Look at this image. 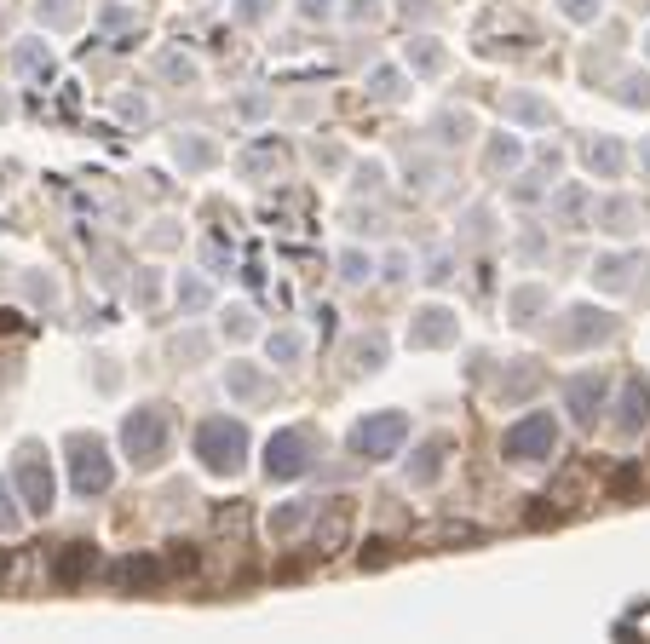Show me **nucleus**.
Segmentation results:
<instances>
[{"label": "nucleus", "instance_id": "1", "mask_svg": "<svg viewBox=\"0 0 650 644\" xmlns=\"http://www.w3.org/2000/svg\"><path fill=\"white\" fill-rule=\"evenodd\" d=\"M121 449H127V460L139 472H156L162 466L167 449H173V420H167L162 403H139V409L121 420Z\"/></svg>", "mask_w": 650, "mask_h": 644}, {"label": "nucleus", "instance_id": "2", "mask_svg": "<svg viewBox=\"0 0 650 644\" xmlns=\"http://www.w3.org/2000/svg\"><path fill=\"white\" fill-rule=\"evenodd\" d=\"M196 460L219 472V478H236L242 466H248V426L231 420V414H208L202 426H196Z\"/></svg>", "mask_w": 650, "mask_h": 644}, {"label": "nucleus", "instance_id": "3", "mask_svg": "<svg viewBox=\"0 0 650 644\" xmlns=\"http://www.w3.org/2000/svg\"><path fill=\"white\" fill-rule=\"evenodd\" d=\"M12 489H18V501L24 512L35 518H47L52 501H58V478H52V460H47V443H18V455H12Z\"/></svg>", "mask_w": 650, "mask_h": 644}, {"label": "nucleus", "instance_id": "4", "mask_svg": "<svg viewBox=\"0 0 650 644\" xmlns=\"http://www.w3.org/2000/svg\"><path fill=\"white\" fill-rule=\"evenodd\" d=\"M501 455L512 466H541V460L558 455V420L547 409H530L524 420H512L507 437H501Z\"/></svg>", "mask_w": 650, "mask_h": 644}, {"label": "nucleus", "instance_id": "5", "mask_svg": "<svg viewBox=\"0 0 650 644\" xmlns=\"http://www.w3.org/2000/svg\"><path fill=\"white\" fill-rule=\"evenodd\" d=\"M403 443H409V414L403 409H380L351 426V455L357 460H392L403 455Z\"/></svg>", "mask_w": 650, "mask_h": 644}, {"label": "nucleus", "instance_id": "6", "mask_svg": "<svg viewBox=\"0 0 650 644\" xmlns=\"http://www.w3.org/2000/svg\"><path fill=\"white\" fill-rule=\"evenodd\" d=\"M116 483V460H110V449L98 443V437H70V489L81 495V501H93V495H104Z\"/></svg>", "mask_w": 650, "mask_h": 644}, {"label": "nucleus", "instance_id": "7", "mask_svg": "<svg viewBox=\"0 0 650 644\" xmlns=\"http://www.w3.org/2000/svg\"><path fill=\"white\" fill-rule=\"evenodd\" d=\"M311 472V432L305 426H282V432H271V443H265V478L271 483H294Z\"/></svg>", "mask_w": 650, "mask_h": 644}, {"label": "nucleus", "instance_id": "8", "mask_svg": "<svg viewBox=\"0 0 650 644\" xmlns=\"http://www.w3.org/2000/svg\"><path fill=\"white\" fill-rule=\"evenodd\" d=\"M616 334V317L610 311H599V305H570L564 311V322L553 328V345L558 351H587V345H599Z\"/></svg>", "mask_w": 650, "mask_h": 644}, {"label": "nucleus", "instance_id": "9", "mask_svg": "<svg viewBox=\"0 0 650 644\" xmlns=\"http://www.w3.org/2000/svg\"><path fill=\"white\" fill-rule=\"evenodd\" d=\"M604 403H610V380H604L599 368H587V374H570L564 380V409L576 426H599Z\"/></svg>", "mask_w": 650, "mask_h": 644}, {"label": "nucleus", "instance_id": "10", "mask_svg": "<svg viewBox=\"0 0 650 644\" xmlns=\"http://www.w3.org/2000/svg\"><path fill=\"white\" fill-rule=\"evenodd\" d=\"M461 340V317L449 311V305H426V311H415V322H409V345L415 351H443V345Z\"/></svg>", "mask_w": 650, "mask_h": 644}, {"label": "nucleus", "instance_id": "11", "mask_svg": "<svg viewBox=\"0 0 650 644\" xmlns=\"http://www.w3.org/2000/svg\"><path fill=\"white\" fill-rule=\"evenodd\" d=\"M645 426H650V386H645V374H627L622 397H616V432L639 437Z\"/></svg>", "mask_w": 650, "mask_h": 644}, {"label": "nucleus", "instance_id": "12", "mask_svg": "<svg viewBox=\"0 0 650 644\" xmlns=\"http://www.w3.org/2000/svg\"><path fill=\"white\" fill-rule=\"evenodd\" d=\"M449 455H455V437H426L415 455H409V489H432L443 478Z\"/></svg>", "mask_w": 650, "mask_h": 644}, {"label": "nucleus", "instance_id": "13", "mask_svg": "<svg viewBox=\"0 0 650 644\" xmlns=\"http://www.w3.org/2000/svg\"><path fill=\"white\" fill-rule=\"evenodd\" d=\"M593 225L610 230V236H633V230L645 225V207L633 202V196H599L593 202Z\"/></svg>", "mask_w": 650, "mask_h": 644}, {"label": "nucleus", "instance_id": "14", "mask_svg": "<svg viewBox=\"0 0 650 644\" xmlns=\"http://www.w3.org/2000/svg\"><path fill=\"white\" fill-rule=\"evenodd\" d=\"M225 391H231V403H265L271 397V374L259 363H225Z\"/></svg>", "mask_w": 650, "mask_h": 644}, {"label": "nucleus", "instance_id": "15", "mask_svg": "<svg viewBox=\"0 0 650 644\" xmlns=\"http://www.w3.org/2000/svg\"><path fill=\"white\" fill-rule=\"evenodd\" d=\"M12 69L24 75V81H52V46L47 41H18L12 46Z\"/></svg>", "mask_w": 650, "mask_h": 644}, {"label": "nucleus", "instance_id": "16", "mask_svg": "<svg viewBox=\"0 0 650 644\" xmlns=\"http://www.w3.org/2000/svg\"><path fill=\"white\" fill-rule=\"evenodd\" d=\"M173 156H179L185 173H208L213 161H219V144L202 138V133H179V138H173Z\"/></svg>", "mask_w": 650, "mask_h": 644}, {"label": "nucleus", "instance_id": "17", "mask_svg": "<svg viewBox=\"0 0 650 644\" xmlns=\"http://www.w3.org/2000/svg\"><path fill=\"white\" fill-rule=\"evenodd\" d=\"M553 213H558V225L581 230L587 225V213H593V190H587V184H564V190L553 196Z\"/></svg>", "mask_w": 650, "mask_h": 644}, {"label": "nucleus", "instance_id": "18", "mask_svg": "<svg viewBox=\"0 0 650 644\" xmlns=\"http://www.w3.org/2000/svg\"><path fill=\"white\" fill-rule=\"evenodd\" d=\"M501 115L507 121H530V127H553V104L535 98V92H507L501 98Z\"/></svg>", "mask_w": 650, "mask_h": 644}, {"label": "nucleus", "instance_id": "19", "mask_svg": "<svg viewBox=\"0 0 650 644\" xmlns=\"http://www.w3.org/2000/svg\"><path fill=\"white\" fill-rule=\"evenodd\" d=\"M282 161H288V144H282V138H254V144L242 150V173L259 179V173H277Z\"/></svg>", "mask_w": 650, "mask_h": 644}, {"label": "nucleus", "instance_id": "20", "mask_svg": "<svg viewBox=\"0 0 650 644\" xmlns=\"http://www.w3.org/2000/svg\"><path fill=\"white\" fill-rule=\"evenodd\" d=\"M403 64L415 69V75H443V64H449V52H443L432 35H415V41H403Z\"/></svg>", "mask_w": 650, "mask_h": 644}, {"label": "nucleus", "instance_id": "21", "mask_svg": "<svg viewBox=\"0 0 650 644\" xmlns=\"http://www.w3.org/2000/svg\"><path fill=\"white\" fill-rule=\"evenodd\" d=\"M87 570H93V547H87V541H70V547L58 552V564H52L58 587H81V581H87Z\"/></svg>", "mask_w": 650, "mask_h": 644}, {"label": "nucleus", "instance_id": "22", "mask_svg": "<svg viewBox=\"0 0 650 644\" xmlns=\"http://www.w3.org/2000/svg\"><path fill=\"white\" fill-rule=\"evenodd\" d=\"M587 167L599 173V179H622V167H627V150L616 144V138H593L587 144Z\"/></svg>", "mask_w": 650, "mask_h": 644}, {"label": "nucleus", "instance_id": "23", "mask_svg": "<svg viewBox=\"0 0 650 644\" xmlns=\"http://www.w3.org/2000/svg\"><path fill=\"white\" fill-rule=\"evenodd\" d=\"M35 18H41V29L64 35V29L81 23V0H35Z\"/></svg>", "mask_w": 650, "mask_h": 644}, {"label": "nucleus", "instance_id": "24", "mask_svg": "<svg viewBox=\"0 0 650 644\" xmlns=\"http://www.w3.org/2000/svg\"><path fill=\"white\" fill-rule=\"evenodd\" d=\"M541 311H547V288H512V299H507V317L518 322V328H530L535 317H541Z\"/></svg>", "mask_w": 650, "mask_h": 644}, {"label": "nucleus", "instance_id": "25", "mask_svg": "<svg viewBox=\"0 0 650 644\" xmlns=\"http://www.w3.org/2000/svg\"><path fill=\"white\" fill-rule=\"evenodd\" d=\"M305 524H311V501H288V506H277V512L265 518V529H271L277 541H288V535H300Z\"/></svg>", "mask_w": 650, "mask_h": 644}, {"label": "nucleus", "instance_id": "26", "mask_svg": "<svg viewBox=\"0 0 650 644\" xmlns=\"http://www.w3.org/2000/svg\"><path fill=\"white\" fill-rule=\"evenodd\" d=\"M633 271H639V259H627V253H610V259H599V265H593V282L616 294V288H627V282H633Z\"/></svg>", "mask_w": 650, "mask_h": 644}, {"label": "nucleus", "instance_id": "27", "mask_svg": "<svg viewBox=\"0 0 650 644\" xmlns=\"http://www.w3.org/2000/svg\"><path fill=\"white\" fill-rule=\"evenodd\" d=\"M110 575H116V587H156L162 581V564L156 558H121Z\"/></svg>", "mask_w": 650, "mask_h": 644}, {"label": "nucleus", "instance_id": "28", "mask_svg": "<svg viewBox=\"0 0 650 644\" xmlns=\"http://www.w3.org/2000/svg\"><path fill=\"white\" fill-rule=\"evenodd\" d=\"M265 357H271L277 368H294V363L305 357V334H294V328H277V334L265 340Z\"/></svg>", "mask_w": 650, "mask_h": 644}, {"label": "nucleus", "instance_id": "29", "mask_svg": "<svg viewBox=\"0 0 650 644\" xmlns=\"http://www.w3.org/2000/svg\"><path fill=\"white\" fill-rule=\"evenodd\" d=\"M530 391H541V368H535V363H512V374L501 380V403H524Z\"/></svg>", "mask_w": 650, "mask_h": 644}, {"label": "nucleus", "instance_id": "30", "mask_svg": "<svg viewBox=\"0 0 650 644\" xmlns=\"http://www.w3.org/2000/svg\"><path fill=\"white\" fill-rule=\"evenodd\" d=\"M518 161H524V144H518L512 133H495V138H489V156H484L489 173H512Z\"/></svg>", "mask_w": 650, "mask_h": 644}, {"label": "nucleus", "instance_id": "31", "mask_svg": "<svg viewBox=\"0 0 650 644\" xmlns=\"http://www.w3.org/2000/svg\"><path fill=\"white\" fill-rule=\"evenodd\" d=\"M380 363H386V340L380 334H363V340L351 345V374H374Z\"/></svg>", "mask_w": 650, "mask_h": 644}, {"label": "nucleus", "instance_id": "32", "mask_svg": "<svg viewBox=\"0 0 650 644\" xmlns=\"http://www.w3.org/2000/svg\"><path fill=\"white\" fill-rule=\"evenodd\" d=\"M24 529V501H18V489L0 478V535H18Z\"/></svg>", "mask_w": 650, "mask_h": 644}, {"label": "nucleus", "instance_id": "33", "mask_svg": "<svg viewBox=\"0 0 650 644\" xmlns=\"http://www.w3.org/2000/svg\"><path fill=\"white\" fill-rule=\"evenodd\" d=\"M616 104L645 110V104H650V75H622V81H616Z\"/></svg>", "mask_w": 650, "mask_h": 644}, {"label": "nucleus", "instance_id": "34", "mask_svg": "<svg viewBox=\"0 0 650 644\" xmlns=\"http://www.w3.org/2000/svg\"><path fill=\"white\" fill-rule=\"evenodd\" d=\"M179 305H185V311H208L213 288L202 282V276H179Z\"/></svg>", "mask_w": 650, "mask_h": 644}, {"label": "nucleus", "instance_id": "35", "mask_svg": "<svg viewBox=\"0 0 650 644\" xmlns=\"http://www.w3.org/2000/svg\"><path fill=\"white\" fill-rule=\"evenodd\" d=\"M24 288H29V299H35V305H47V311H58V282H52V276H41V271H24Z\"/></svg>", "mask_w": 650, "mask_h": 644}, {"label": "nucleus", "instance_id": "36", "mask_svg": "<svg viewBox=\"0 0 650 644\" xmlns=\"http://www.w3.org/2000/svg\"><path fill=\"white\" fill-rule=\"evenodd\" d=\"M369 98H380V104L403 98V75H397V69H374V75H369Z\"/></svg>", "mask_w": 650, "mask_h": 644}, {"label": "nucleus", "instance_id": "37", "mask_svg": "<svg viewBox=\"0 0 650 644\" xmlns=\"http://www.w3.org/2000/svg\"><path fill=\"white\" fill-rule=\"evenodd\" d=\"M466 133H472V115H466V110L461 115H455V110L438 115V138H443V144H461Z\"/></svg>", "mask_w": 650, "mask_h": 644}, {"label": "nucleus", "instance_id": "38", "mask_svg": "<svg viewBox=\"0 0 650 644\" xmlns=\"http://www.w3.org/2000/svg\"><path fill=\"white\" fill-rule=\"evenodd\" d=\"M98 23H104V29H139V12L110 0V6H98Z\"/></svg>", "mask_w": 650, "mask_h": 644}, {"label": "nucleus", "instance_id": "39", "mask_svg": "<svg viewBox=\"0 0 650 644\" xmlns=\"http://www.w3.org/2000/svg\"><path fill=\"white\" fill-rule=\"evenodd\" d=\"M162 75L167 81H196V58H185V52H162Z\"/></svg>", "mask_w": 650, "mask_h": 644}, {"label": "nucleus", "instance_id": "40", "mask_svg": "<svg viewBox=\"0 0 650 644\" xmlns=\"http://www.w3.org/2000/svg\"><path fill=\"white\" fill-rule=\"evenodd\" d=\"M340 276H346V282H369V259H363L357 248H346L340 253Z\"/></svg>", "mask_w": 650, "mask_h": 644}, {"label": "nucleus", "instance_id": "41", "mask_svg": "<svg viewBox=\"0 0 650 644\" xmlns=\"http://www.w3.org/2000/svg\"><path fill=\"white\" fill-rule=\"evenodd\" d=\"M558 12H564L570 23H593L599 18V0H558Z\"/></svg>", "mask_w": 650, "mask_h": 644}, {"label": "nucleus", "instance_id": "42", "mask_svg": "<svg viewBox=\"0 0 650 644\" xmlns=\"http://www.w3.org/2000/svg\"><path fill=\"white\" fill-rule=\"evenodd\" d=\"M225 334H231V340H248V334H254V311H248V305H236L231 317H225Z\"/></svg>", "mask_w": 650, "mask_h": 644}, {"label": "nucleus", "instance_id": "43", "mask_svg": "<svg viewBox=\"0 0 650 644\" xmlns=\"http://www.w3.org/2000/svg\"><path fill=\"white\" fill-rule=\"evenodd\" d=\"M420 276H426V282H449V276H455V259H449V253H432Z\"/></svg>", "mask_w": 650, "mask_h": 644}, {"label": "nucleus", "instance_id": "44", "mask_svg": "<svg viewBox=\"0 0 650 644\" xmlns=\"http://www.w3.org/2000/svg\"><path fill=\"white\" fill-rule=\"evenodd\" d=\"M346 18L351 23H374L380 18V0H346Z\"/></svg>", "mask_w": 650, "mask_h": 644}, {"label": "nucleus", "instance_id": "45", "mask_svg": "<svg viewBox=\"0 0 650 644\" xmlns=\"http://www.w3.org/2000/svg\"><path fill=\"white\" fill-rule=\"evenodd\" d=\"M380 179H386L380 161H363V167H357V190H380Z\"/></svg>", "mask_w": 650, "mask_h": 644}, {"label": "nucleus", "instance_id": "46", "mask_svg": "<svg viewBox=\"0 0 650 644\" xmlns=\"http://www.w3.org/2000/svg\"><path fill=\"white\" fill-rule=\"evenodd\" d=\"M409 276V253H386V282H403Z\"/></svg>", "mask_w": 650, "mask_h": 644}, {"label": "nucleus", "instance_id": "47", "mask_svg": "<svg viewBox=\"0 0 650 644\" xmlns=\"http://www.w3.org/2000/svg\"><path fill=\"white\" fill-rule=\"evenodd\" d=\"M265 6H271V0H236V18L254 23V18H265Z\"/></svg>", "mask_w": 650, "mask_h": 644}, {"label": "nucleus", "instance_id": "48", "mask_svg": "<svg viewBox=\"0 0 650 644\" xmlns=\"http://www.w3.org/2000/svg\"><path fill=\"white\" fill-rule=\"evenodd\" d=\"M121 115H127V121H150V104H144V98H121Z\"/></svg>", "mask_w": 650, "mask_h": 644}, {"label": "nucleus", "instance_id": "49", "mask_svg": "<svg viewBox=\"0 0 650 644\" xmlns=\"http://www.w3.org/2000/svg\"><path fill=\"white\" fill-rule=\"evenodd\" d=\"M311 317H317V334H323V340H334V305H317Z\"/></svg>", "mask_w": 650, "mask_h": 644}, {"label": "nucleus", "instance_id": "50", "mask_svg": "<svg viewBox=\"0 0 650 644\" xmlns=\"http://www.w3.org/2000/svg\"><path fill=\"white\" fill-rule=\"evenodd\" d=\"M334 12V0H300V18H328Z\"/></svg>", "mask_w": 650, "mask_h": 644}, {"label": "nucleus", "instance_id": "51", "mask_svg": "<svg viewBox=\"0 0 650 644\" xmlns=\"http://www.w3.org/2000/svg\"><path fill=\"white\" fill-rule=\"evenodd\" d=\"M535 196H541V184H535V179H524L518 190H512V202H535Z\"/></svg>", "mask_w": 650, "mask_h": 644}, {"label": "nucleus", "instance_id": "52", "mask_svg": "<svg viewBox=\"0 0 650 644\" xmlns=\"http://www.w3.org/2000/svg\"><path fill=\"white\" fill-rule=\"evenodd\" d=\"M363 564H386V541H369L363 547Z\"/></svg>", "mask_w": 650, "mask_h": 644}, {"label": "nucleus", "instance_id": "53", "mask_svg": "<svg viewBox=\"0 0 650 644\" xmlns=\"http://www.w3.org/2000/svg\"><path fill=\"white\" fill-rule=\"evenodd\" d=\"M12 110H18V104H12V92L0 87V121H12Z\"/></svg>", "mask_w": 650, "mask_h": 644}, {"label": "nucleus", "instance_id": "54", "mask_svg": "<svg viewBox=\"0 0 650 644\" xmlns=\"http://www.w3.org/2000/svg\"><path fill=\"white\" fill-rule=\"evenodd\" d=\"M18 328V311H0V334H12Z\"/></svg>", "mask_w": 650, "mask_h": 644}, {"label": "nucleus", "instance_id": "55", "mask_svg": "<svg viewBox=\"0 0 650 644\" xmlns=\"http://www.w3.org/2000/svg\"><path fill=\"white\" fill-rule=\"evenodd\" d=\"M639 167H645V173H650V138H645V144H639Z\"/></svg>", "mask_w": 650, "mask_h": 644}, {"label": "nucleus", "instance_id": "56", "mask_svg": "<svg viewBox=\"0 0 650 644\" xmlns=\"http://www.w3.org/2000/svg\"><path fill=\"white\" fill-rule=\"evenodd\" d=\"M645 46H650V35H645Z\"/></svg>", "mask_w": 650, "mask_h": 644}]
</instances>
